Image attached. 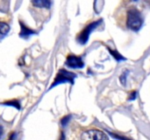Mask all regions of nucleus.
<instances>
[{
  "label": "nucleus",
  "mask_w": 150,
  "mask_h": 140,
  "mask_svg": "<svg viewBox=\"0 0 150 140\" xmlns=\"http://www.w3.org/2000/svg\"><path fill=\"white\" fill-rule=\"evenodd\" d=\"M21 29L20 36H21V37H28V36H29L31 34H35V32H33L32 29H28L26 26H24V25L22 24V23H21Z\"/></svg>",
  "instance_id": "nucleus-6"
},
{
  "label": "nucleus",
  "mask_w": 150,
  "mask_h": 140,
  "mask_svg": "<svg viewBox=\"0 0 150 140\" xmlns=\"http://www.w3.org/2000/svg\"><path fill=\"white\" fill-rule=\"evenodd\" d=\"M76 77V74L75 73L68 71L66 69H60L57 73L55 79H54L53 84L51 85L50 89L53 88L57 85H59L61 83H70L72 84L74 83V80Z\"/></svg>",
  "instance_id": "nucleus-2"
},
{
  "label": "nucleus",
  "mask_w": 150,
  "mask_h": 140,
  "mask_svg": "<svg viewBox=\"0 0 150 140\" xmlns=\"http://www.w3.org/2000/svg\"><path fill=\"white\" fill-rule=\"evenodd\" d=\"M65 64L68 67L73 69H81L83 68L84 66L81 58L74 55H70L67 57L65 61Z\"/></svg>",
  "instance_id": "nucleus-5"
},
{
  "label": "nucleus",
  "mask_w": 150,
  "mask_h": 140,
  "mask_svg": "<svg viewBox=\"0 0 150 140\" xmlns=\"http://www.w3.org/2000/svg\"><path fill=\"white\" fill-rule=\"evenodd\" d=\"M2 134H3V128L0 125V138L1 137Z\"/></svg>",
  "instance_id": "nucleus-10"
},
{
  "label": "nucleus",
  "mask_w": 150,
  "mask_h": 140,
  "mask_svg": "<svg viewBox=\"0 0 150 140\" xmlns=\"http://www.w3.org/2000/svg\"><path fill=\"white\" fill-rule=\"evenodd\" d=\"M143 24V18L140 12L136 8H131L127 11V26L133 31H139Z\"/></svg>",
  "instance_id": "nucleus-1"
},
{
  "label": "nucleus",
  "mask_w": 150,
  "mask_h": 140,
  "mask_svg": "<svg viewBox=\"0 0 150 140\" xmlns=\"http://www.w3.org/2000/svg\"><path fill=\"white\" fill-rule=\"evenodd\" d=\"M82 140H108V137L105 133L96 129L89 130L83 133Z\"/></svg>",
  "instance_id": "nucleus-3"
},
{
  "label": "nucleus",
  "mask_w": 150,
  "mask_h": 140,
  "mask_svg": "<svg viewBox=\"0 0 150 140\" xmlns=\"http://www.w3.org/2000/svg\"><path fill=\"white\" fill-rule=\"evenodd\" d=\"M9 31H10V26L7 23L0 22V39L6 36Z\"/></svg>",
  "instance_id": "nucleus-8"
},
{
  "label": "nucleus",
  "mask_w": 150,
  "mask_h": 140,
  "mask_svg": "<svg viewBox=\"0 0 150 140\" xmlns=\"http://www.w3.org/2000/svg\"><path fill=\"white\" fill-rule=\"evenodd\" d=\"M100 22H102V20H97V21L91 23L90 24L88 25V26L82 31V32H81L80 34L78 36V42L80 44H81V45H83V44L86 43V42H87L89 34L92 33V31H93L98 25H100Z\"/></svg>",
  "instance_id": "nucleus-4"
},
{
  "label": "nucleus",
  "mask_w": 150,
  "mask_h": 140,
  "mask_svg": "<svg viewBox=\"0 0 150 140\" xmlns=\"http://www.w3.org/2000/svg\"><path fill=\"white\" fill-rule=\"evenodd\" d=\"M110 53H111L113 55H114V57L115 58L116 60H118L119 61V60L125 59V58H123V57L122 56V55H120L118 52H117V51H113V50H110Z\"/></svg>",
  "instance_id": "nucleus-9"
},
{
  "label": "nucleus",
  "mask_w": 150,
  "mask_h": 140,
  "mask_svg": "<svg viewBox=\"0 0 150 140\" xmlns=\"http://www.w3.org/2000/svg\"><path fill=\"white\" fill-rule=\"evenodd\" d=\"M32 4L38 7H45L49 8L51 7V2L48 0H38V1H32Z\"/></svg>",
  "instance_id": "nucleus-7"
}]
</instances>
